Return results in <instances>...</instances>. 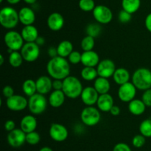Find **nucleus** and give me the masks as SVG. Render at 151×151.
Returning a JSON list of instances; mask_svg holds the SVG:
<instances>
[{"label": "nucleus", "instance_id": "1", "mask_svg": "<svg viewBox=\"0 0 151 151\" xmlns=\"http://www.w3.org/2000/svg\"><path fill=\"white\" fill-rule=\"evenodd\" d=\"M47 70L53 79L63 80L70 76V63L66 58L58 56L50 59L47 65Z\"/></svg>", "mask_w": 151, "mask_h": 151}, {"label": "nucleus", "instance_id": "2", "mask_svg": "<svg viewBox=\"0 0 151 151\" xmlns=\"http://www.w3.org/2000/svg\"><path fill=\"white\" fill-rule=\"evenodd\" d=\"M63 86L62 90L66 97L72 99L81 97L83 87L79 78L73 76H69L63 79Z\"/></svg>", "mask_w": 151, "mask_h": 151}, {"label": "nucleus", "instance_id": "3", "mask_svg": "<svg viewBox=\"0 0 151 151\" xmlns=\"http://www.w3.org/2000/svg\"><path fill=\"white\" fill-rule=\"evenodd\" d=\"M132 83L139 90H148L151 87V70L145 68L136 70L131 77Z\"/></svg>", "mask_w": 151, "mask_h": 151}, {"label": "nucleus", "instance_id": "4", "mask_svg": "<svg viewBox=\"0 0 151 151\" xmlns=\"http://www.w3.org/2000/svg\"><path fill=\"white\" fill-rule=\"evenodd\" d=\"M19 22V12L12 7H4L0 10V24L7 30H13Z\"/></svg>", "mask_w": 151, "mask_h": 151}, {"label": "nucleus", "instance_id": "5", "mask_svg": "<svg viewBox=\"0 0 151 151\" xmlns=\"http://www.w3.org/2000/svg\"><path fill=\"white\" fill-rule=\"evenodd\" d=\"M47 101L45 95L36 93L28 99V109L33 115H40L46 110L47 107Z\"/></svg>", "mask_w": 151, "mask_h": 151}, {"label": "nucleus", "instance_id": "6", "mask_svg": "<svg viewBox=\"0 0 151 151\" xmlns=\"http://www.w3.org/2000/svg\"><path fill=\"white\" fill-rule=\"evenodd\" d=\"M81 119L83 124L88 127L97 125L101 120L100 110L94 106H86L81 111Z\"/></svg>", "mask_w": 151, "mask_h": 151}, {"label": "nucleus", "instance_id": "7", "mask_svg": "<svg viewBox=\"0 0 151 151\" xmlns=\"http://www.w3.org/2000/svg\"><path fill=\"white\" fill-rule=\"evenodd\" d=\"M4 41L8 50L12 51L21 50L24 44V40L22 37L21 33L16 30H10L5 33L4 36Z\"/></svg>", "mask_w": 151, "mask_h": 151}, {"label": "nucleus", "instance_id": "8", "mask_svg": "<svg viewBox=\"0 0 151 151\" xmlns=\"http://www.w3.org/2000/svg\"><path fill=\"white\" fill-rule=\"evenodd\" d=\"M92 13L96 22L100 25L109 24L113 19L112 10L106 5H97Z\"/></svg>", "mask_w": 151, "mask_h": 151}, {"label": "nucleus", "instance_id": "9", "mask_svg": "<svg viewBox=\"0 0 151 151\" xmlns=\"http://www.w3.org/2000/svg\"><path fill=\"white\" fill-rule=\"evenodd\" d=\"M24 60L27 62H33L40 56V47L35 42H26L20 50Z\"/></svg>", "mask_w": 151, "mask_h": 151}, {"label": "nucleus", "instance_id": "10", "mask_svg": "<svg viewBox=\"0 0 151 151\" xmlns=\"http://www.w3.org/2000/svg\"><path fill=\"white\" fill-rule=\"evenodd\" d=\"M137 90V87L132 82H127L119 86L118 89V97L122 102L129 103L135 99Z\"/></svg>", "mask_w": 151, "mask_h": 151}, {"label": "nucleus", "instance_id": "11", "mask_svg": "<svg viewBox=\"0 0 151 151\" xmlns=\"http://www.w3.org/2000/svg\"><path fill=\"white\" fill-rule=\"evenodd\" d=\"M50 138L57 142H62L66 140L69 136V131L64 125L59 123H53L51 124L49 130Z\"/></svg>", "mask_w": 151, "mask_h": 151}, {"label": "nucleus", "instance_id": "12", "mask_svg": "<svg viewBox=\"0 0 151 151\" xmlns=\"http://www.w3.org/2000/svg\"><path fill=\"white\" fill-rule=\"evenodd\" d=\"M7 108L12 111L19 112L28 107V100L22 95H13L6 100Z\"/></svg>", "mask_w": 151, "mask_h": 151}, {"label": "nucleus", "instance_id": "13", "mask_svg": "<svg viewBox=\"0 0 151 151\" xmlns=\"http://www.w3.org/2000/svg\"><path fill=\"white\" fill-rule=\"evenodd\" d=\"M7 139L10 147L14 148L20 147L26 142V133L21 128H16L9 132Z\"/></svg>", "mask_w": 151, "mask_h": 151}, {"label": "nucleus", "instance_id": "14", "mask_svg": "<svg viewBox=\"0 0 151 151\" xmlns=\"http://www.w3.org/2000/svg\"><path fill=\"white\" fill-rule=\"evenodd\" d=\"M116 69L114 62L109 59L101 60L97 66L98 76L104 77L106 78L113 76Z\"/></svg>", "mask_w": 151, "mask_h": 151}, {"label": "nucleus", "instance_id": "15", "mask_svg": "<svg viewBox=\"0 0 151 151\" xmlns=\"http://www.w3.org/2000/svg\"><path fill=\"white\" fill-rule=\"evenodd\" d=\"M100 94L94 87L88 86L84 87L81 95V101L86 106H93L97 104Z\"/></svg>", "mask_w": 151, "mask_h": 151}, {"label": "nucleus", "instance_id": "16", "mask_svg": "<svg viewBox=\"0 0 151 151\" xmlns=\"http://www.w3.org/2000/svg\"><path fill=\"white\" fill-rule=\"evenodd\" d=\"M47 26L51 30L59 31L64 26L65 20L63 16L58 12L51 13L47 18Z\"/></svg>", "mask_w": 151, "mask_h": 151}, {"label": "nucleus", "instance_id": "17", "mask_svg": "<svg viewBox=\"0 0 151 151\" xmlns=\"http://www.w3.org/2000/svg\"><path fill=\"white\" fill-rule=\"evenodd\" d=\"M35 82H36L37 93L46 95L52 90V80L50 76H41L37 78Z\"/></svg>", "mask_w": 151, "mask_h": 151}, {"label": "nucleus", "instance_id": "18", "mask_svg": "<svg viewBox=\"0 0 151 151\" xmlns=\"http://www.w3.org/2000/svg\"><path fill=\"white\" fill-rule=\"evenodd\" d=\"M19 22L27 25H33L35 21V13L32 8L29 7H24L19 11Z\"/></svg>", "mask_w": 151, "mask_h": 151}, {"label": "nucleus", "instance_id": "19", "mask_svg": "<svg viewBox=\"0 0 151 151\" xmlns=\"http://www.w3.org/2000/svg\"><path fill=\"white\" fill-rule=\"evenodd\" d=\"M100 56L97 52L94 50L83 51L81 58V63L84 67H92L95 68L100 63Z\"/></svg>", "mask_w": 151, "mask_h": 151}, {"label": "nucleus", "instance_id": "20", "mask_svg": "<svg viewBox=\"0 0 151 151\" xmlns=\"http://www.w3.org/2000/svg\"><path fill=\"white\" fill-rule=\"evenodd\" d=\"M96 105H97V108L102 112H110L112 107L114 105L113 96L109 93L100 95Z\"/></svg>", "mask_w": 151, "mask_h": 151}, {"label": "nucleus", "instance_id": "21", "mask_svg": "<svg viewBox=\"0 0 151 151\" xmlns=\"http://www.w3.org/2000/svg\"><path fill=\"white\" fill-rule=\"evenodd\" d=\"M38 125L37 118L32 115H26L22 118L20 121V128L25 133L35 131Z\"/></svg>", "mask_w": 151, "mask_h": 151}, {"label": "nucleus", "instance_id": "22", "mask_svg": "<svg viewBox=\"0 0 151 151\" xmlns=\"http://www.w3.org/2000/svg\"><path fill=\"white\" fill-rule=\"evenodd\" d=\"M66 96L63 90H53L48 98V103L54 108H58L64 104Z\"/></svg>", "mask_w": 151, "mask_h": 151}, {"label": "nucleus", "instance_id": "23", "mask_svg": "<svg viewBox=\"0 0 151 151\" xmlns=\"http://www.w3.org/2000/svg\"><path fill=\"white\" fill-rule=\"evenodd\" d=\"M21 34L25 42H35L38 37L39 36L38 29L33 25L24 27L21 31Z\"/></svg>", "mask_w": 151, "mask_h": 151}, {"label": "nucleus", "instance_id": "24", "mask_svg": "<svg viewBox=\"0 0 151 151\" xmlns=\"http://www.w3.org/2000/svg\"><path fill=\"white\" fill-rule=\"evenodd\" d=\"M112 77H113L114 82L120 86L125 83L129 82L130 78H131V74H130L129 71L125 68H116Z\"/></svg>", "mask_w": 151, "mask_h": 151}, {"label": "nucleus", "instance_id": "25", "mask_svg": "<svg viewBox=\"0 0 151 151\" xmlns=\"http://www.w3.org/2000/svg\"><path fill=\"white\" fill-rule=\"evenodd\" d=\"M146 105L142 99H134L128 103V110L134 115H141L146 110Z\"/></svg>", "mask_w": 151, "mask_h": 151}, {"label": "nucleus", "instance_id": "26", "mask_svg": "<svg viewBox=\"0 0 151 151\" xmlns=\"http://www.w3.org/2000/svg\"><path fill=\"white\" fill-rule=\"evenodd\" d=\"M94 87L100 95L109 93L111 88V84L109 78L98 76L94 80Z\"/></svg>", "mask_w": 151, "mask_h": 151}, {"label": "nucleus", "instance_id": "27", "mask_svg": "<svg viewBox=\"0 0 151 151\" xmlns=\"http://www.w3.org/2000/svg\"><path fill=\"white\" fill-rule=\"evenodd\" d=\"M58 54L59 56L66 58L73 51V44L69 40H63L57 46Z\"/></svg>", "mask_w": 151, "mask_h": 151}, {"label": "nucleus", "instance_id": "28", "mask_svg": "<svg viewBox=\"0 0 151 151\" xmlns=\"http://www.w3.org/2000/svg\"><path fill=\"white\" fill-rule=\"evenodd\" d=\"M141 6V0H122V7L128 13H136Z\"/></svg>", "mask_w": 151, "mask_h": 151}, {"label": "nucleus", "instance_id": "29", "mask_svg": "<svg viewBox=\"0 0 151 151\" xmlns=\"http://www.w3.org/2000/svg\"><path fill=\"white\" fill-rule=\"evenodd\" d=\"M81 76L85 81H94L98 77L97 68L92 67H84L81 70Z\"/></svg>", "mask_w": 151, "mask_h": 151}, {"label": "nucleus", "instance_id": "30", "mask_svg": "<svg viewBox=\"0 0 151 151\" xmlns=\"http://www.w3.org/2000/svg\"><path fill=\"white\" fill-rule=\"evenodd\" d=\"M22 90L24 93L28 97L33 96L34 94L37 93V87H36V82L33 79L28 78L25 80L22 84Z\"/></svg>", "mask_w": 151, "mask_h": 151}, {"label": "nucleus", "instance_id": "31", "mask_svg": "<svg viewBox=\"0 0 151 151\" xmlns=\"http://www.w3.org/2000/svg\"><path fill=\"white\" fill-rule=\"evenodd\" d=\"M9 64L13 68H19L23 64L24 60L21 52L13 51L10 53L8 58Z\"/></svg>", "mask_w": 151, "mask_h": 151}, {"label": "nucleus", "instance_id": "32", "mask_svg": "<svg viewBox=\"0 0 151 151\" xmlns=\"http://www.w3.org/2000/svg\"><path fill=\"white\" fill-rule=\"evenodd\" d=\"M102 28L100 26V24L97 23H91L87 25L86 28V32L88 36H92L94 38L99 36L101 33Z\"/></svg>", "mask_w": 151, "mask_h": 151}, {"label": "nucleus", "instance_id": "33", "mask_svg": "<svg viewBox=\"0 0 151 151\" xmlns=\"http://www.w3.org/2000/svg\"><path fill=\"white\" fill-rule=\"evenodd\" d=\"M95 45V41L94 38L90 36L86 35L82 39L81 42V47L83 51H89V50H93V48Z\"/></svg>", "mask_w": 151, "mask_h": 151}, {"label": "nucleus", "instance_id": "34", "mask_svg": "<svg viewBox=\"0 0 151 151\" xmlns=\"http://www.w3.org/2000/svg\"><path fill=\"white\" fill-rule=\"evenodd\" d=\"M140 134L144 136L145 138L151 137V119L147 118L143 120L139 125Z\"/></svg>", "mask_w": 151, "mask_h": 151}, {"label": "nucleus", "instance_id": "35", "mask_svg": "<svg viewBox=\"0 0 151 151\" xmlns=\"http://www.w3.org/2000/svg\"><path fill=\"white\" fill-rule=\"evenodd\" d=\"M78 5L80 9L84 12L93 11L96 7L94 0H80Z\"/></svg>", "mask_w": 151, "mask_h": 151}, {"label": "nucleus", "instance_id": "36", "mask_svg": "<svg viewBox=\"0 0 151 151\" xmlns=\"http://www.w3.org/2000/svg\"><path fill=\"white\" fill-rule=\"evenodd\" d=\"M41 141V136L38 132L32 131L26 133V142L30 145H36Z\"/></svg>", "mask_w": 151, "mask_h": 151}, {"label": "nucleus", "instance_id": "37", "mask_svg": "<svg viewBox=\"0 0 151 151\" xmlns=\"http://www.w3.org/2000/svg\"><path fill=\"white\" fill-rule=\"evenodd\" d=\"M68 61L72 65H78V64L81 63V58H82V53H80L79 51L73 50L68 56Z\"/></svg>", "mask_w": 151, "mask_h": 151}, {"label": "nucleus", "instance_id": "38", "mask_svg": "<svg viewBox=\"0 0 151 151\" xmlns=\"http://www.w3.org/2000/svg\"><path fill=\"white\" fill-rule=\"evenodd\" d=\"M146 142L145 137L142 134L136 135L132 139V144L136 148H141L145 145Z\"/></svg>", "mask_w": 151, "mask_h": 151}, {"label": "nucleus", "instance_id": "39", "mask_svg": "<svg viewBox=\"0 0 151 151\" xmlns=\"http://www.w3.org/2000/svg\"><path fill=\"white\" fill-rule=\"evenodd\" d=\"M118 19L121 23L127 24L131 22V19H132V14L122 9V10L119 11V15H118Z\"/></svg>", "mask_w": 151, "mask_h": 151}, {"label": "nucleus", "instance_id": "40", "mask_svg": "<svg viewBox=\"0 0 151 151\" xmlns=\"http://www.w3.org/2000/svg\"><path fill=\"white\" fill-rule=\"evenodd\" d=\"M142 100L143 101L146 107H151V88L145 90L142 96Z\"/></svg>", "mask_w": 151, "mask_h": 151}, {"label": "nucleus", "instance_id": "41", "mask_svg": "<svg viewBox=\"0 0 151 151\" xmlns=\"http://www.w3.org/2000/svg\"><path fill=\"white\" fill-rule=\"evenodd\" d=\"M113 151H132L131 148L128 144L123 142L118 143L114 147Z\"/></svg>", "mask_w": 151, "mask_h": 151}, {"label": "nucleus", "instance_id": "42", "mask_svg": "<svg viewBox=\"0 0 151 151\" xmlns=\"http://www.w3.org/2000/svg\"><path fill=\"white\" fill-rule=\"evenodd\" d=\"M2 94L6 99L11 97L12 96L14 95V90H13V87L10 85L4 86L2 89Z\"/></svg>", "mask_w": 151, "mask_h": 151}, {"label": "nucleus", "instance_id": "43", "mask_svg": "<svg viewBox=\"0 0 151 151\" xmlns=\"http://www.w3.org/2000/svg\"><path fill=\"white\" fill-rule=\"evenodd\" d=\"M4 130L9 133V132L12 131V130L16 129V123H15V121H13V120H7V121H6L5 123H4Z\"/></svg>", "mask_w": 151, "mask_h": 151}, {"label": "nucleus", "instance_id": "44", "mask_svg": "<svg viewBox=\"0 0 151 151\" xmlns=\"http://www.w3.org/2000/svg\"><path fill=\"white\" fill-rule=\"evenodd\" d=\"M63 86V80L53 79L52 80V89L54 90H62Z\"/></svg>", "mask_w": 151, "mask_h": 151}, {"label": "nucleus", "instance_id": "45", "mask_svg": "<svg viewBox=\"0 0 151 151\" xmlns=\"http://www.w3.org/2000/svg\"><path fill=\"white\" fill-rule=\"evenodd\" d=\"M48 55L50 58H55L56 56H58V50H57V47H50L48 49Z\"/></svg>", "mask_w": 151, "mask_h": 151}, {"label": "nucleus", "instance_id": "46", "mask_svg": "<svg viewBox=\"0 0 151 151\" xmlns=\"http://www.w3.org/2000/svg\"><path fill=\"white\" fill-rule=\"evenodd\" d=\"M145 25L146 29L151 33V13L146 16L145 20Z\"/></svg>", "mask_w": 151, "mask_h": 151}, {"label": "nucleus", "instance_id": "47", "mask_svg": "<svg viewBox=\"0 0 151 151\" xmlns=\"http://www.w3.org/2000/svg\"><path fill=\"white\" fill-rule=\"evenodd\" d=\"M109 113H110L112 115L116 116V115H119V113H120V108L118 106H116V105H114Z\"/></svg>", "mask_w": 151, "mask_h": 151}, {"label": "nucleus", "instance_id": "48", "mask_svg": "<svg viewBox=\"0 0 151 151\" xmlns=\"http://www.w3.org/2000/svg\"><path fill=\"white\" fill-rule=\"evenodd\" d=\"M35 43H36L39 47L43 46L45 44V38L42 36H38V38L36 39V41H35Z\"/></svg>", "mask_w": 151, "mask_h": 151}, {"label": "nucleus", "instance_id": "49", "mask_svg": "<svg viewBox=\"0 0 151 151\" xmlns=\"http://www.w3.org/2000/svg\"><path fill=\"white\" fill-rule=\"evenodd\" d=\"M39 151H53V150L52 149L51 147H41V149L39 150Z\"/></svg>", "mask_w": 151, "mask_h": 151}, {"label": "nucleus", "instance_id": "50", "mask_svg": "<svg viewBox=\"0 0 151 151\" xmlns=\"http://www.w3.org/2000/svg\"><path fill=\"white\" fill-rule=\"evenodd\" d=\"M21 0H7V2L10 4H16L20 2Z\"/></svg>", "mask_w": 151, "mask_h": 151}, {"label": "nucleus", "instance_id": "51", "mask_svg": "<svg viewBox=\"0 0 151 151\" xmlns=\"http://www.w3.org/2000/svg\"><path fill=\"white\" fill-rule=\"evenodd\" d=\"M24 1L25 3H27V4H33L36 2L37 0H24Z\"/></svg>", "mask_w": 151, "mask_h": 151}, {"label": "nucleus", "instance_id": "52", "mask_svg": "<svg viewBox=\"0 0 151 151\" xmlns=\"http://www.w3.org/2000/svg\"><path fill=\"white\" fill-rule=\"evenodd\" d=\"M4 56H3V55H1V56H0V65H2L3 64H4Z\"/></svg>", "mask_w": 151, "mask_h": 151}, {"label": "nucleus", "instance_id": "53", "mask_svg": "<svg viewBox=\"0 0 151 151\" xmlns=\"http://www.w3.org/2000/svg\"><path fill=\"white\" fill-rule=\"evenodd\" d=\"M2 1H3V0H0V2H1V3L2 2Z\"/></svg>", "mask_w": 151, "mask_h": 151}, {"label": "nucleus", "instance_id": "54", "mask_svg": "<svg viewBox=\"0 0 151 151\" xmlns=\"http://www.w3.org/2000/svg\"><path fill=\"white\" fill-rule=\"evenodd\" d=\"M150 88H151V87H150Z\"/></svg>", "mask_w": 151, "mask_h": 151}]
</instances>
